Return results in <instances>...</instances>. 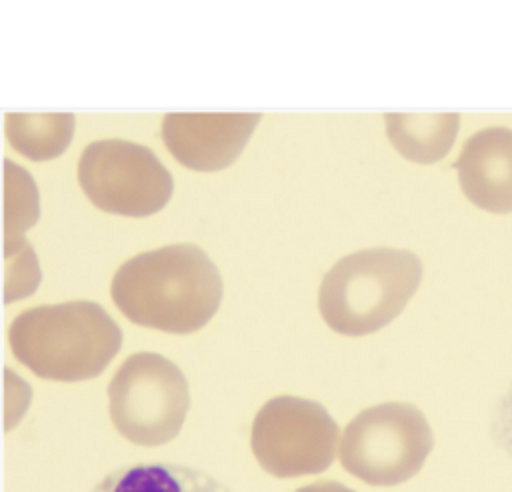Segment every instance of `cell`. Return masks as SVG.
<instances>
[{"mask_svg":"<svg viewBox=\"0 0 512 492\" xmlns=\"http://www.w3.org/2000/svg\"><path fill=\"white\" fill-rule=\"evenodd\" d=\"M222 276L196 244L140 252L114 274L110 294L134 324L168 334L204 328L222 302Z\"/></svg>","mask_w":512,"mask_h":492,"instance_id":"obj_1","label":"cell"},{"mask_svg":"<svg viewBox=\"0 0 512 492\" xmlns=\"http://www.w3.org/2000/svg\"><path fill=\"white\" fill-rule=\"evenodd\" d=\"M8 342L18 362L54 382H84L100 376L122 346L116 320L92 300L34 306L20 312Z\"/></svg>","mask_w":512,"mask_h":492,"instance_id":"obj_2","label":"cell"},{"mask_svg":"<svg viewBox=\"0 0 512 492\" xmlns=\"http://www.w3.org/2000/svg\"><path fill=\"white\" fill-rule=\"evenodd\" d=\"M422 280L420 258L404 248L376 246L340 258L322 278L318 310L342 336H366L406 308Z\"/></svg>","mask_w":512,"mask_h":492,"instance_id":"obj_3","label":"cell"},{"mask_svg":"<svg viewBox=\"0 0 512 492\" xmlns=\"http://www.w3.org/2000/svg\"><path fill=\"white\" fill-rule=\"evenodd\" d=\"M434 446L420 408L384 402L358 412L340 440L342 468L370 486H396L420 472Z\"/></svg>","mask_w":512,"mask_h":492,"instance_id":"obj_4","label":"cell"},{"mask_svg":"<svg viewBox=\"0 0 512 492\" xmlns=\"http://www.w3.org/2000/svg\"><path fill=\"white\" fill-rule=\"evenodd\" d=\"M106 392L114 428L138 446L174 440L190 408V390L182 370L156 352L128 356Z\"/></svg>","mask_w":512,"mask_h":492,"instance_id":"obj_5","label":"cell"},{"mask_svg":"<svg viewBox=\"0 0 512 492\" xmlns=\"http://www.w3.org/2000/svg\"><path fill=\"white\" fill-rule=\"evenodd\" d=\"M78 184L102 212L142 218L160 212L174 180L146 146L122 138L90 142L78 158Z\"/></svg>","mask_w":512,"mask_h":492,"instance_id":"obj_6","label":"cell"},{"mask_svg":"<svg viewBox=\"0 0 512 492\" xmlns=\"http://www.w3.org/2000/svg\"><path fill=\"white\" fill-rule=\"evenodd\" d=\"M340 428L328 410L308 398H270L254 416L250 446L256 462L276 478L320 474L338 450Z\"/></svg>","mask_w":512,"mask_h":492,"instance_id":"obj_7","label":"cell"},{"mask_svg":"<svg viewBox=\"0 0 512 492\" xmlns=\"http://www.w3.org/2000/svg\"><path fill=\"white\" fill-rule=\"evenodd\" d=\"M260 114L170 112L162 120L166 150L186 168L218 172L228 168L246 148Z\"/></svg>","mask_w":512,"mask_h":492,"instance_id":"obj_8","label":"cell"},{"mask_svg":"<svg viewBox=\"0 0 512 492\" xmlns=\"http://www.w3.org/2000/svg\"><path fill=\"white\" fill-rule=\"evenodd\" d=\"M454 168L464 196L476 208L512 212V128L488 126L468 136Z\"/></svg>","mask_w":512,"mask_h":492,"instance_id":"obj_9","label":"cell"},{"mask_svg":"<svg viewBox=\"0 0 512 492\" xmlns=\"http://www.w3.org/2000/svg\"><path fill=\"white\" fill-rule=\"evenodd\" d=\"M386 136L406 160L416 164H434L442 160L460 128V114L436 112V114H384Z\"/></svg>","mask_w":512,"mask_h":492,"instance_id":"obj_10","label":"cell"},{"mask_svg":"<svg viewBox=\"0 0 512 492\" xmlns=\"http://www.w3.org/2000/svg\"><path fill=\"white\" fill-rule=\"evenodd\" d=\"M92 492H232L206 472L170 462L132 464L104 476Z\"/></svg>","mask_w":512,"mask_h":492,"instance_id":"obj_11","label":"cell"},{"mask_svg":"<svg viewBox=\"0 0 512 492\" xmlns=\"http://www.w3.org/2000/svg\"><path fill=\"white\" fill-rule=\"evenodd\" d=\"M4 134L10 146L34 162L58 158L72 142L74 114H4Z\"/></svg>","mask_w":512,"mask_h":492,"instance_id":"obj_12","label":"cell"},{"mask_svg":"<svg viewBox=\"0 0 512 492\" xmlns=\"http://www.w3.org/2000/svg\"><path fill=\"white\" fill-rule=\"evenodd\" d=\"M38 188L32 176L12 160H4V250L24 242V232L38 220Z\"/></svg>","mask_w":512,"mask_h":492,"instance_id":"obj_13","label":"cell"},{"mask_svg":"<svg viewBox=\"0 0 512 492\" xmlns=\"http://www.w3.org/2000/svg\"><path fill=\"white\" fill-rule=\"evenodd\" d=\"M4 252H6V302H10L12 298H22L32 294L40 280L34 248L28 244V240H24Z\"/></svg>","mask_w":512,"mask_h":492,"instance_id":"obj_14","label":"cell"},{"mask_svg":"<svg viewBox=\"0 0 512 492\" xmlns=\"http://www.w3.org/2000/svg\"><path fill=\"white\" fill-rule=\"evenodd\" d=\"M490 436L498 450L512 458V382L500 394L492 408L490 418Z\"/></svg>","mask_w":512,"mask_h":492,"instance_id":"obj_15","label":"cell"},{"mask_svg":"<svg viewBox=\"0 0 512 492\" xmlns=\"http://www.w3.org/2000/svg\"><path fill=\"white\" fill-rule=\"evenodd\" d=\"M296 492H354V490L336 480H316L312 484L300 486Z\"/></svg>","mask_w":512,"mask_h":492,"instance_id":"obj_16","label":"cell"}]
</instances>
